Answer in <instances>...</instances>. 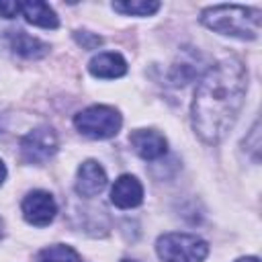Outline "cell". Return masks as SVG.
Masks as SVG:
<instances>
[{"mask_svg": "<svg viewBox=\"0 0 262 262\" xmlns=\"http://www.w3.org/2000/svg\"><path fill=\"white\" fill-rule=\"evenodd\" d=\"M235 262H260L256 256H246V258H239V260H235Z\"/></svg>", "mask_w": 262, "mask_h": 262, "instance_id": "cell-18", "label": "cell"}, {"mask_svg": "<svg viewBox=\"0 0 262 262\" xmlns=\"http://www.w3.org/2000/svg\"><path fill=\"white\" fill-rule=\"evenodd\" d=\"M156 250L162 262H203L209 254L207 242L192 233H164Z\"/></svg>", "mask_w": 262, "mask_h": 262, "instance_id": "cell-3", "label": "cell"}, {"mask_svg": "<svg viewBox=\"0 0 262 262\" xmlns=\"http://www.w3.org/2000/svg\"><path fill=\"white\" fill-rule=\"evenodd\" d=\"M76 129L92 139H108L119 133L123 119L117 108L106 104H92L74 117Z\"/></svg>", "mask_w": 262, "mask_h": 262, "instance_id": "cell-4", "label": "cell"}, {"mask_svg": "<svg viewBox=\"0 0 262 262\" xmlns=\"http://www.w3.org/2000/svg\"><path fill=\"white\" fill-rule=\"evenodd\" d=\"M201 23L219 35L250 41L260 33V10L239 4H217L201 12Z\"/></svg>", "mask_w": 262, "mask_h": 262, "instance_id": "cell-2", "label": "cell"}, {"mask_svg": "<svg viewBox=\"0 0 262 262\" xmlns=\"http://www.w3.org/2000/svg\"><path fill=\"white\" fill-rule=\"evenodd\" d=\"M37 262H80V256L74 248L63 246V244H55V246L41 250L37 256Z\"/></svg>", "mask_w": 262, "mask_h": 262, "instance_id": "cell-14", "label": "cell"}, {"mask_svg": "<svg viewBox=\"0 0 262 262\" xmlns=\"http://www.w3.org/2000/svg\"><path fill=\"white\" fill-rule=\"evenodd\" d=\"M88 70L92 76L96 78H104V80H113V78H121L127 72V61L123 59V55L115 53V51H104L98 53L96 57L90 59Z\"/></svg>", "mask_w": 262, "mask_h": 262, "instance_id": "cell-10", "label": "cell"}, {"mask_svg": "<svg viewBox=\"0 0 262 262\" xmlns=\"http://www.w3.org/2000/svg\"><path fill=\"white\" fill-rule=\"evenodd\" d=\"M104 186H106L104 168L94 160L82 162L76 176V192L82 196H96L98 192L104 190Z\"/></svg>", "mask_w": 262, "mask_h": 262, "instance_id": "cell-8", "label": "cell"}, {"mask_svg": "<svg viewBox=\"0 0 262 262\" xmlns=\"http://www.w3.org/2000/svg\"><path fill=\"white\" fill-rule=\"evenodd\" d=\"M16 12H20V2H0V16L12 18Z\"/></svg>", "mask_w": 262, "mask_h": 262, "instance_id": "cell-16", "label": "cell"}, {"mask_svg": "<svg viewBox=\"0 0 262 262\" xmlns=\"http://www.w3.org/2000/svg\"><path fill=\"white\" fill-rule=\"evenodd\" d=\"M111 201L119 209H133V207L141 205V201H143L141 182L131 174L119 176L111 188Z\"/></svg>", "mask_w": 262, "mask_h": 262, "instance_id": "cell-9", "label": "cell"}, {"mask_svg": "<svg viewBox=\"0 0 262 262\" xmlns=\"http://www.w3.org/2000/svg\"><path fill=\"white\" fill-rule=\"evenodd\" d=\"M2 233H4V223H2V219H0V237H2Z\"/></svg>", "mask_w": 262, "mask_h": 262, "instance_id": "cell-19", "label": "cell"}, {"mask_svg": "<svg viewBox=\"0 0 262 262\" xmlns=\"http://www.w3.org/2000/svg\"><path fill=\"white\" fill-rule=\"evenodd\" d=\"M160 8L156 0H129V2H113V10L127 16H149Z\"/></svg>", "mask_w": 262, "mask_h": 262, "instance_id": "cell-13", "label": "cell"}, {"mask_svg": "<svg viewBox=\"0 0 262 262\" xmlns=\"http://www.w3.org/2000/svg\"><path fill=\"white\" fill-rule=\"evenodd\" d=\"M23 217L37 227H45L53 221L55 213H57V205L55 199L45 192V190H33L23 199Z\"/></svg>", "mask_w": 262, "mask_h": 262, "instance_id": "cell-6", "label": "cell"}, {"mask_svg": "<svg viewBox=\"0 0 262 262\" xmlns=\"http://www.w3.org/2000/svg\"><path fill=\"white\" fill-rule=\"evenodd\" d=\"M121 262H135V260H121Z\"/></svg>", "mask_w": 262, "mask_h": 262, "instance_id": "cell-20", "label": "cell"}, {"mask_svg": "<svg viewBox=\"0 0 262 262\" xmlns=\"http://www.w3.org/2000/svg\"><path fill=\"white\" fill-rule=\"evenodd\" d=\"M57 151V135L51 127H37L20 139V156L27 164H43Z\"/></svg>", "mask_w": 262, "mask_h": 262, "instance_id": "cell-5", "label": "cell"}, {"mask_svg": "<svg viewBox=\"0 0 262 262\" xmlns=\"http://www.w3.org/2000/svg\"><path fill=\"white\" fill-rule=\"evenodd\" d=\"M74 39L84 47V49H96L100 43H102V37L94 35V33H88V31H78L74 35Z\"/></svg>", "mask_w": 262, "mask_h": 262, "instance_id": "cell-15", "label": "cell"}, {"mask_svg": "<svg viewBox=\"0 0 262 262\" xmlns=\"http://www.w3.org/2000/svg\"><path fill=\"white\" fill-rule=\"evenodd\" d=\"M8 43H10V49L14 53H18L20 57H29V59H39L43 55L49 53V45L43 43L41 39L37 37H31L29 33L25 31H10L8 35Z\"/></svg>", "mask_w": 262, "mask_h": 262, "instance_id": "cell-11", "label": "cell"}, {"mask_svg": "<svg viewBox=\"0 0 262 262\" xmlns=\"http://www.w3.org/2000/svg\"><path fill=\"white\" fill-rule=\"evenodd\" d=\"M129 143L135 149V154L143 160H158L166 154L168 141L162 133L154 129H135L129 135Z\"/></svg>", "mask_w": 262, "mask_h": 262, "instance_id": "cell-7", "label": "cell"}, {"mask_svg": "<svg viewBox=\"0 0 262 262\" xmlns=\"http://www.w3.org/2000/svg\"><path fill=\"white\" fill-rule=\"evenodd\" d=\"M20 12L27 18V23H31L35 27H41V29H57L59 27V18L47 2H39V0L20 2Z\"/></svg>", "mask_w": 262, "mask_h": 262, "instance_id": "cell-12", "label": "cell"}, {"mask_svg": "<svg viewBox=\"0 0 262 262\" xmlns=\"http://www.w3.org/2000/svg\"><path fill=\"white\" fill-rule=\"evenodd\" d=\"M248 72L239 59H223L207 70L190 106L192 127L203 141L219 143L227 135L244 104Z\"/></svg>", "mask_w": 262, "mask_h": 262, "instance_id": "cell-1", "label": "cell"}, {"mask_svg": "<svg viewBox=\"0 0 262 262\" xmlns=\"http://www.w3.org/2000/svg\"><path fill=\"white\" fill-rule=\"evenodd\" d=\"M4 178H6V166H4V162L0 160V186H2V182H4Z\"/></svg>", "mask_w": 262, "mask_h": 262, "instance_id": "cell-17", "label": "cell"}]
</instances>
